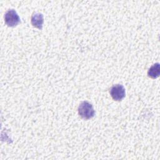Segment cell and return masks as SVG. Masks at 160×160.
<instances>
[{
  "label": "cell",
  "mask_w": 160,
  "mask_h": 160,
  "mask_svg": "<svg viewBox=\"0 0 160 160\" xmlns=\"http://www.w3.org/2000/svg\"><path fill=\"white\" fill-rule=\"evenodd\" d=\"M79 115L83 119H89L94 117L95 111L92 105L88 101L82 102L78 109Z\"/></svg>",
  "instance_id": "cell-1"
},
{
  "label": "cell",
  "mask_w": 160,
  "mask_h": 160,
  "mask_svg": "<svg viewBox=\"0 0 160 160\" xmlns=\"http://www.w3.org/2000/svg\"><path fill=\"white\" fill-rule=\"evenodd\" d=\"M112 98L117 101H121L125 97V89L121 84L113 85L109 89Z\"/></svg>",
  "instance_id": "cell-3"
},
{
  "label": "cell",
  "mask_w": 160,
  "mask_h": 160,
  "mask_svg": "<svg viewBox=\"0 0 160 160\" xmlns=\"http://www.w3.org/2000/svg\"><path fill=\"white\" fill-rule=\"evenodd\" d=\"M160 74V66L159 63L157 62L153 64L148 70V75L152 79H156L159 77Z\"/></svg>",
  "instance_id": "cell-5"
},
{
  "label": "cell",
  "mask_w": 160,
  "mask_h": 160,
  "mask_svg": "<svg viewBox=\"0 0 160 160\" xmlns=\"http://www.w3.org/2000/svg\"><path fill=\"white\" fill-rule=\"evenodd\" d=\"M31 22L34 27L38 28L40 30H42L44 22L43 15L39 12L34 13L31 16Z\"/></svg>",
  "instance_id": "cell-4"
},
{
  "label": "cell",
  "mask_w": 160,
  "mask_h": 160,
  "mask_svg": "<svg viewBox=\"0 0 160 160\" xmlns=\"http://www.w3.org/2000/svg\"><path fill=\"white\" fill-rule=\"evenodd\" d=\"M4 21L9 27H14L20 22V18L14 9H9L4 14Z\"/></svg>",
  "instance_id": "cell-2"
}]
</instances>
